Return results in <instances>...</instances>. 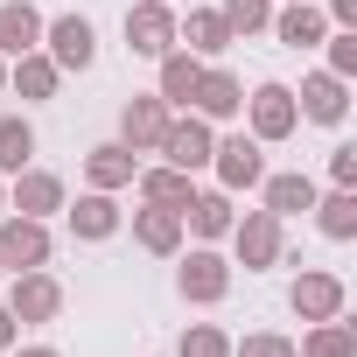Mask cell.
<instances>
[{"mask_svg":"<svg viewBox=\"0 0 357 357\" xmlns=\"http://www.w3.org/2000/svg\"><path fill=\"white\" fill-rule=\"evenodd\" d=\"M315 225H322V238H357V190L315 197Z\"/></svg>","mask_w":357,"mask_h":357,"instance_id":"4316f807","label":"cell"},{"mask_svg":"<svg viewBox=\"0 0 357 357\" xmlns=\"http://www.w3.org/2000/svg\"><path fill=\"white\" fill-rule=\"evenodd\" d=\"M0 280H8V266H0Z\"/></svg>","mask_w":357,"mask_h":357,"instance_id":"f35d334b","label":"cell"},{"mask_svg":"<svg viewBox=\"0 0 357 357\" xmlns=\"http://www.w3.org/2000/svg\"><path fill=\"white\" fill-rule=\"evenodd\" d=\"M56 238L43 218H22V211H0V266L8 273H29V266H50Z\"/></svg>","mask_w":357,"mask_h":357,"instance_id":"7a4b0ae2","label":"cell"},{"mask_svg":"<svg viewBox=\"0 0 357 357\" xmlns=\"http://www.w3.org/2000/svg\"><path fill=\"white\" fill-rule=\"evenodd\" d=\"M175 294H183L190 308H218L231 294V259H218L211 245H197L183 266H175Z\"/></svg>","mask_w":357,"mask_h":357,"instance_id":"277c9868","label":"cell"},{"mask_svg":"<svg viewBox=\"0 0 357 357\" xmlns=\"http://www.w3.org/2000/svg\"><path fill=\"white\" fill-rule=\"evenodd\" d=\"M29 154H36V126L22 112H8V119H0V175H22Z\"/></svg>","mask_w":357,"mask_h":357,"instance_id":"83f0119b","label":"cell"},{"mask_svg":"<svg viewBox=\"0 0 357 357\" xmlns=\"http://www.w3.org/2000/svg\"><path fill=\"white\" fill-rule=\"evenodd\" d=\"M190 112H197V119H211V126H218V119H238V112H245V84H238V77H231L225 63H204Z\"/></svg>","mask_w":357,"mask_h":357,"instance_id":"7c38bea8","label":"cell"},{"mask_svg":"<svg viewBox=\"0 0 357 357\" xmlns=\"http://www.w3.org/2000/svg\"><path fill=\"white\" fill-rule=\"evenodd\" d=\"M8 211L50 225V211H63V175H50V168H22V175H8Z\"/></svg>","mask_w":357,"mask_h":357,"instance_id":"4fadbf2b","label":"cell"},{"mask_svg":"<svg viewBox=\"0 0 357 357\" xmlns=\"http://www.w3.org/2000/svg\"><path fill=\"white\" fill-rule=\"evenodd\" d=\"M259 190H266V211L273 218H294V211H315V183L294 168V175H259Z\"/></svg>","mask_w":357,"mask_h":357,"instance_id":"d4e9b609","label":"cell"},{"mask_svg":"<svg viewBox=\"0 0 357 357\" xmlns=\"http://www.w3.org/2000/svg\"><path fill=\"white\" fill-rule=\"evenodd\" d=\"M133 183H140V197H147V204H168V211H183V204L197 197V183H190L183 168H168V161H161V168H140Z\"/></svg>","mask_w":357,"mask_h":357,"instance_id":"484cf974","label":"cell"},{"mask_svg":"<svg viewBox=\"0 0 357 357\" xmlns=\"http://www.w3.org/2000/svg\"><path fill=\"white\" fill-rule=\"evenodd\" d=\"M294 357H357V329H350L343 315H329V322H308V336L294 343Z\"/></svg>","mask_w":357,"mask_h":357,"instance_id":"cb8c5ba5","label":"cell"},{"mask_svg":"<svg viewBox=\"0 0 357 357\" xmlns=\"http://www.w3.org/2000/svg\"><path fill=\"white\" fill-rule=\"evenodd\" d=\"M329 22L336 29H357V0H329Z\"/></svg>","mask_w":357,"mask_h":357,"instance_id":"e575fe53","label":"cell"},{"mask_svg":"<svg viewBox=\"0 0 357 357\" xmlns=\"http://www.w3.org/2000/svg\"><path fill=\"white\" fill-rule=\"evenodd\" d=\"M0 91H8V63H0Z\"/></svg>","mask_w":357,"mask_h":357,"instance_id":"74e56055","label":"cell"},{"mask_svg":"<svg viewBox=\"0 0 357 357\" xmlns=\"http://www.w3.org/2000/svg\"><path fill=\"white\" fill-rule=\"evenodd\" d=\"M133 175H140V154H133L126 140H105V147L84 154V183H91V190H126Z\"/></svg>","mask_w":357,"mask_h":357,"instance_id":"ac0fdd59","label":"cell"},{"mask_svg":"<svg viewBox=\"0 0 357 357\" xmlns=\"http://www.w3.org/2000/svg\"><path fill=\"white\" fill-rule=\"evenodd\" d=\"M329 43V70L336 77H357V29H336V36H322Z\"/></svg>","mask_w":357,"mask_h":357,"instance_id":"1f68e13d","label":"cell"},{"mask_svg":"<svg viewBox=\"0 0 357 357\" xmlns=\"http://www.w3.org/2000/svg\"><path fill=\"white\" fill-rule=\"evenodd\" d=\"M15 343H22V322L8 315V301H0V350H15Z\"/></svg>","mask_w":357,"mask_h":357,"instance_id":"836d02e7","label":"cell"},{"mask_svg":"<svg viewBox=\"0 0 357 357\" xmlns=\"http://www.w3.org/2000/svg\"><path fill=\"white\" fill-rule=\"evenodd\" d=\"M231 190H197L190 204H183V231H197V238H225L231 231Z\"/></svg>","mask_w":357,"mask_h":357,"instance_id":"44dd1931","label":"cell"},{"mask_svg":"<svg viewBox=\"0 0 357 357\" xmlns=\"http://www.w3.org/2000/svg\"><path fill=\"white\" fill-rule=\"evenodd\" d=\"M343 301H350V287H343L336 273H322V266L294 273V287H287V308H294L301 322H329V315H343Z\"/></svg>","mask_w":357,"mask_h":357,"instance_id":"30bf717a","label":"cell"},{"mask_svg":"<svg viewBox=\"0 0 357 357\" xmlns=\"http://www.w3.org/2000/svg\"><path fill=\"white\" fill-rule=\"evenodd\" d=\"M0 211H8V175H0Z\"/></svg>","mask_w":357,"mask_h":357,"instance_id":"8d00e7d4","label":"cell"},{"mask_svg":"<svg viewBox=\"0 0 357 357\" xmlns=\"http://www.w3.org/2000/svg\"><path fill=\"white\" fill-rule=\"evenodd\" d=\"M225 238H231V252H238L245 273H266V266L287 259V238H280V218H273V211H245V218H231Z\"/></svg>","mask_w":357,"mask_h":357,"instance_id":"6da1fadb","label":"cell"},{"mask_svg":"<svg viewBox=\"0 0 357 357\" xmlns=\"http://www.w3.org/2000/svg\"><path fill=\"white\" fill-rule=\"evenodd\" d=\"M211 168H218V190H259V175H266V147L252 133H231L211 147Z\"/></svg>","mask_w":357,"mask_h":357,"instance_id":"9c48e42d","label":"cell"},{"mask_svg":"<svg viewBox=\"0 0 357 357\" xmlns=\"http://www.w3.org/2000/svg\"><path fill=\"white\" fill-rule=\"evenodd\" d=\"M8 315H15V322H56V315H63V280L43 273V266L15 273V287H8Z\"/></svg>","mask_w":357,"mask_h":357,"instance_id":"52a82bcc","label":"cell"},{"mask_svg":"<svg viewBox=\"0 0 357 357\" xmlns=\"http://www.w3.org/2000/svg\"><path fill=\"white\" fill-rule=\"evenodd\" d=\"M287 50H315L322 36H329V15L322 8H308V0H287V8H273V22H266Z\"/></svg>","mask_w":357,"mask_h":357,"instance_id":"d6986e66","label":"cell"},{"mask_svg":"<svg viewBox=\"0 0 357 357\" xmlns=\"http://www.w3.org/2000/svg\"><path fill=\"white\" fill-rule=\"evenodd\" d=\"M168 105L161 98H126V112H119V140L133 147V154H154L161 147V133H168Z\"/></svg>","mask_w":357,"mask_h":357,"instance_id":"9a60e30c","label":"cell"},{"mask_svg":"<svg viewBox=\"0 0 357 357\" xmlns=\"http://www.w3.org/2000/svg\"><path fill=\"white\" fill-rule=\"evenodd\" d=\"M294 112H301V119H315V126H343V119H350V77L315 70V77L294 91Z\"/></svg>","mask_w":357,"mask_h":357,"instance_id":"8fae6325","label":"cell"},{"mask_svg":"<svg viewBox=\"0 0 357 357\" xmlns=\"http://www.w3.org/2000/svg\"><path fill=\"white\" fill-rule=\"evenodd\" d=\"M175 43H190V56H225L238 36H231V22L218 15V8H190V22H175Z\"/></svg>","mask_w":357,"mask_h":357,"instance_id":"e0dca14e","label":"cell"},{"mask_svg":"<svg viewBox=\"0 0 357 357\" xmlns=\"http://www.w3.org/2000/svg\"><path fill=\"white\" fill-rule=\"evenodd\" d=\"M8 357H63V350H56V343H29V350H22V343H15V350H8Z\"/></svg>","mask_w":357,"mask_h":357,"instance_id":"d590c367","label":"cell"},{"mask_svg":"<svg viewBox=\"0 0 357 357\" xmlns=\"http://www.w3.org/2000/svg\"><path fill=\"white\" fill-rule=\"evenodd\" d=\"M175 22H183V15H175L168 0H133V8H126V50L161 63L168 50H183V43H175Z\"/></svg>","mask_w":357,"mask_h":357,"instance_id":"3957f363","label":"cell"},{"mask_svg":"<svg viewBox=\"0 0 357 357\" xmlns=\"http://www.w3.org/2000/svg\"><path fill=\"white\" fill-rule=\"evenodd\" d=\"M197 77H204V56H190V50H168V56H161V91H154V98H161L168 112H183V105L197 98Z\"/></svg>","mask_w":357,"mask_h":357,"instance_id":"7402d4cb","label":"cell"},{"mask_svg":"<svg viewBox=\"0 0 357 357\" xmlns=\"http://www.w3.org/2000/svg\"><path fill=\"white\" fill-rule=\"evenodd\" d=\"M29 50H43V8L0 0V56H29Z\"/></svg>","mask_w":357,"mask_h":357,"instance_id":"ffe728a7","label":"cell"},{"mask_svg":"<svg viewBox=\"0 0 357 357\" xmlns=\"http://www.w3.org/2000/svg\"><path fill=\"white\" fill-rule=\"evenodd\" d=\"M329 183H336V190H357V147H350V140L329 147Z\"/></svg>","mask_w":357,"mask_h":357,"instance_id":"d6a6232c","label":"cell"},{"mask_svg":"<svg viewBox=\"0 0 357 357\" xmlns=\"http://www.w3.org/2000/svg\"><path fill=\"white\" fill-rule=\"evenodd\" d=\"M43 56L56 70H91L98 63V29L84 15H56V22H43Z\"/></svg>","mask_w":357,"mask_h":357,"instance_id":"5b68a950","label":"cell"},{"mask_svg":"<svg viewBox=\"0 0 357 357\" xmlns=\"http://www.w3.org/2000/svg\"><path fill=\"white\" fill-rule=\"evenodd\" d=\"M70 211V238H84V245H98V238H112L126 218H119V204H112V190H84L77 204H63Z\"/></svg>","mask_w":357,"mask_h":357,"instance_id":"2e32d148","label":"cell"},{"mask_svg":"<svg viewBox=\"0 0 357 357\" xmlns=\"http://www.w3.org/2000/svg\"><path fill=\"white\" fill-rule=\"evenodd\" d=\"M175 357H231V336L218 322H190L183 343H175Z\"/></svg>","mask_w":357,"mask_h":357,"instance_id":"f1b7e54d","label":"cell"},{"mask_svg":"<svg viewBox=\"0 0 357 357\" xmlns=\"http://www.w3.org/2000/svg\"><path fill=\"white\" fill-rule=\"evenodd\" d=\"M211 147H218V133H211V119H168V133H161V161L168 168H183V175H197V168H211Z\"/></svg>","mask_w":357,"mask_h":357,"instance_id":"ba28073f","label":"cell"},{"mask_svg":"<svg viewBox=\"0 0 357 357\" xmlns=\"http://www.w3.org/2000/svg\"><path fill=\"white\" fill-rule=\"evenodd\" d=\"M133 245L154 252V259H175V252H183V211H168V204H140V211H133Z\"/></svg>","mask_w":357,"mask_h":357,"instance_id":"5bb4252c","label":"cell"},{"mask_svg":"<svg viewBox=\"0 0 357 357\" xmlns=\"http://www.w3.org/2000/svg\"><path fill=\"white\" fill-rule=\"evenodd\" d=\"M245 119H252V140H259V147H273V140H287V133L301 126L294 91H287V84H273V77H266L252 98H245Z\"/></svg>","mask_w":357,"mask_h":357,"instance_id":"8992f818","label":"cell"},{"mask_svg":"<svg viewBox=\"0 0 357 357\" xmlns=\"http://www.w3.org/2000/svg\"><path fill=\"white\" fill-rule=\"evenodd\" d=\"M231 357H294V336H280V329H252L245 343H231Z\"/></svg>","mask_w":357,"mask_h":357,"instance_id":"4dcf8cb0","label":"cell"},{"mask_svg":"<svg viewBox=\"0 0 357 357\" xmlns=\"http://www.w3.org/2000/svg\"><path fill=\"white\" fill-rule=\"evenodd\" d=\"M8 84L29 98V105H43V98H56V84H63V70L43 56V50H29V56H15V70H8Z\"/></svg>","mask_w":357,"mask_h":357,"instance_id":"603a6c76","label":"cell"},{"mask_svg":"<svg viewBox=\"0 0 357 357\" xmlns=\"http://www.w3.org/2000/svg\"><path fill=\"white\" fill-rule=\"evenodd\" d=\"M218 15H225V22H231V36L245 43V36H259V29L273 22V0H225Z\"/></svg>","mask_w":357,"mask_h":357,"instance_id":"f546056e","label":"cell"}]
</instances>
